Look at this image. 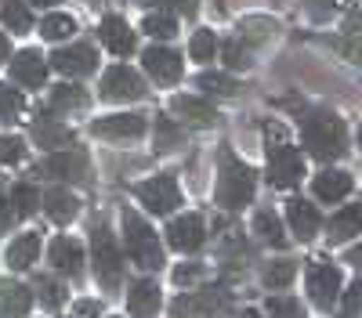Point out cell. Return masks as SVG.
I'll return each mask as SVG.
<instances>
[{"instance_id":"9","label":"cell","mask_w":362,"mask_h":318,"mask_svg":"<svg viewBox=\"0 0 362 318\" xmlns=\"http://www.w3.org/2000/svg\"><path fill=\"white\" fill-rule=\"evenodd\" d=\"M145 94V83L134 69L127 66H112L105 76H102V98L105 102H134Z\"/></svg>"},{"instance_id":"42","label":"cell","mask_w":362,"mask_h":318,"mask_svg":"<svg viewBox=\"0 0 362 318\" xmlns=\"http://www.w3.org/2000/svg\"><path fill=\"white\" fill-rule=\"evenodd\" d=\"M25 159V145L18 137H0V163H22Z\"/></svg>"},{"instance_id":"35","label":"cell","mask_w":362,"mask_h":318,"mask_svg":"<svg viewBox=\"0 0 362 318\" xmlns=\"http://www.w3.org/2000/svg\"><path fill=\"white\" fill-rule=\"evenodd\" d=\"M355 0H305V11H308L312 22H326V18H334L337 11H344Z\"/></svg>"},{"instance_id":"3","label":"cell","mask_w":362,"mask_h":318,"mask_svg":"<svg viewBox=\"0 0 362 318\" xmlns=\"http://www.w3.org/2000/svg\"><path fill=\"white\" fill-rule=\"evenodd\" d=\"M124 239H127V253L134 264H141L145 271H160L163 268V246H160V236L153 231L141 214L127 210L124 214Z\"/></svg>"},{"instance_id":"39","label":"cell","mask_w":362,"mask_h":318,"mask_svg":"<svg viewBox=\"0 0 362 318\" xmlns=\"http://www.w3.org/2000/svg\"><path fill=\"white\" fill-rule=\"evenodd\" d=\"M37 289H40V300H44V307H62L66 304V289H62V282H54V279H44L40 275V282H37Z\"/></svg>"},{"instance_id":"28","label":"cell","mask_w":362,"mask_h":318,"mask_svg":"<svg viewBox=\"0 0 362 318\" xmlns=\"http://www.w3.org/2000/svg\"><path fill=\"white\" fill-rule=\"evenodd\" d=\"M254 236H257L261 243H268V246H276V250H283V246H286L283 224H279V217L272 214V210H261V214L254 217Z\"/></svg>"},{"instance_id":"14","label":"cell","mask_w":362,"mask_h":318,"mask_svg":"<svg viewBox=\"0 0 362 318\" xmlns=\"http://www.w3.org/2000/svg\"><path fill=\"white\" fill-rule=\"evenodd\" d=\"M225 304V289L218 286H210V289H199V293H189V297H181L174 300V318H189V314H210V311H218Z\"/></svg>"},{"instance_id":"11","label":"cell","mask_w":362,"mask_h":318,"mask_svg":"<svg viewBox=\"0 0 362 318\" xmlns=\"http://www.w3.org/2000/svg\"><path fill=\"white\" fill-rule=\"evenodd\" d=\"M51 66L58 73H66V76H90V73L98 69V54H95V47H87V44L58 47L51 54Z\"/></svg>"},{"instance_id":"29","label":"cell","mask_w":362,"mask_h":318,"mask_svg":"<svg viewBox=\"0 0 362 318\" xmlns=\"http://www.w3.org/2000/svg\"><path fill=\"white\" fill-rule=\"evenodd\" d=\"M0 18H4V25L15 29V33H25V29L33 25V15H29V8L22 0H0Z\"/></svg>"},{"instance_id":"34","label":"cell","mask_w":362,"mask_h":318,"mask_svg":"<svg viewBox=\"0 0 362 318\" xmlns=\"http://www.w3.org/2000/svg\"><path fill=\"white\" fill-rule=\"evenodd\" d=\"M297 275V264L293 260H276V264H268L264 268V286L268 289H286Z\"/></svg>"},{"instance_id":"19","label":"cell","mask_w":362,"mask_h":318,"mask_svg":"<svg viewBox=\"0 0 362 318\" xmlns=\"http://www.w3.org/2000/svg\"><path fill=\"white\" fill-rule=\"evenodd\" d=\"M40 207L47 210V217L54 224H69L76 214H80V199L69 192V188H47L40 195Z\"/></svg>"},{"instance_id":"43","label":"cell","mask_w":362,"mask_h":318,"mask_svg":"<svg viewBox=\"0 0 362 318\" xmlns=\"http://www.w3.org/2000/svg\"><path fill=\"white\" fill-rule=\"evenodd\" d=\"M148 8H174L177 15H196V8H199V0H145Z\"/></svg>"},{"instance_id":"17","label":"cell","mask_w":362,"mask_h":318,"mask_svg":"<svg viewBox=\"0 0 362 318\" xmlns=\"http://www.w3.org/2000/svg\"><path fill=\"white\" fill-rule=\"evenodd\" d=\"M11 80L22 87H44L47 80V62L37 51H18L15 62H11Z\"/></svg>"},{"instance_id":"46","label":"cell","mask_w":362,"mask_h":318,"mask_svg":"<svg viewBox=\"0 0 362 318\" xmlns=\"http://www.w3.org/2000/svg\"><path fill=\"white\" fill-rule=\"evenodd\" d=\"M15 207H11V199H4V195H0V231H8L11 224H15Z\"/></svg>"},{"instance_id":"10","label":"cell","mask_w":362,"mask_h":318,"mask_svg":"<svg viewBox=\"0 0 362 318\" xmlns=\"http://www.w3.org/2000/svg\"><path fill=\"white\" fill-rule=\"evenodd\" d=\"M206 239V228H203V217L199 214H185V217H174L167 224V243L177 250V253H196Z\"/></svg>"},{"instance_id":"51","label":"cell","mask_w":362,"mask_h":318,"mask_svg":"<svg viewBox=\"0 0 362 318\" xmlns=\"http://www.w3.org/2000/svg\"><path fill=\"white\" fill-rule=\"evenodd\" d=\"M29 4H40V8H51V4H58V0H29Z\"/></svg>"},{"instance_id":"5","label":"cell","mask_w":362,"mask_h":318,"mask_svg":"<svg viewBox=\"0 0 362 318\" xmlns=\"http://www.w3.org/2000/svg\"><path fill=\"white\" fill-rule=\"evenodd\" d=\"M134 195L141 199V207L145 210H153V214H170L181 207V188L177 181L170 178V173H156V178H148L134 188Z\"/></svg>"},{"instance_id":"31","label":"cell","mask_w":362,"mask_h":318,"mask_svg":"<svg viewBox=\"0 0 362 318\" xmlns=\"http://www.w3.org/2000/svg\"><path fill=\"white\" fill-rule=\"evenodd\" d=\"M11 207H15L18 217H33L37 207H40V192H37L33 185H15V192H11Z\"/></svg>"},{"instance_id":"12","label":"cell","mask_w":362,"mask_h":318,"mask_svg":"<svg viewBox=\"0 0 362 318\" xmlns=\"http://www.w3.org/2000/svg\"><path fill=\"white\" fill-rule=\"evenodd\" d=\"M98 137H112V141H127V137H141L145 134V116L138 112H116V116H102L90 123Z\"/></svg>"},{"instance_id":"21","label":"cell","mask_w":362,"mask_h":318,"mask_svg":"<svg viewBox=\"0 0 362 318\" xmlns=\"http://www.w3.org/2000/svg\"><path fill=\"white\" fill-rule=\"evenodd\" d=\"M127 307L134 318H153L160 311V286L153 279H138L131 282V293H127Z\"/></svg>"},{"instance_id":"50","label":"cell","mask_w":362,"mask_h":318,"mask_svg":"<svg viewBox=\"0 0 362 318\" xmlns=\"http://www.w3.org/2000/svg\"><path fill=\"white\" fill-rule=\"evenodd\" d=\"M348 260H351V264H362V246H355V250L348 253Z\"/></svg>"},{"instance_id":"20","label":"cell","mask_w":362,"mask_h":318,"mask_svg":"<svg viewBox=\"0 0 362 318\" xmlns=\"http://www.w3.org/2000/svg\"><path fill=\"white\" fill-rule=\"evenodd\" d=\"M98 37H102V44H105L112 54H131V51H134V33H131V25L119 18V15H105V18H102Z\"/></svg>"},{"instance_id":"22","label":"cell","mask_w":362,"mask_h":318,"mask_svg":"<svg viewBox=\"0 0 362 318\" xmlns=\"http://www.w3.org/2000/svg\"><path fill=\"white\" fill-rule=\"evenodd\" d=\"M33 307V293L22 282H0V318H25Z\"/></svg>"},{"instance_id":"4","label":"cell","mask_w":362,"mask_h":318,"mask_svg":"<svg viewBox=\"0 0 362 318\" xmlns=\"http://www.w3.org/2000/svg\"><path fill=\"white\" fill-rule=\"evenodd\" d=\"M90 260H95V275L102 289H116L119 279H124V257H119V246L112 239V231L105 224L90 228Z\"/></svg>"},{"instance_id":"8","label":"cell","mask_w":362,"mask_h":318,"mask_svg":"<svg viewBox=\"0 0 362 318\" xmlns=\"http://www.w3.org/2000/svg\"><path fill=\"white\" fill-rule=\"evenodd\" d=\"M37 178H58V181H87V156L76 149H58L44 163H37Z\"/></svg>"},{"instance_id":"24","label":"cell","mask_w":362,"mask_h":318,"mask_svg":"<svg viewBox=\"0 0 362 318\" xmlns=\"http://www.w3.org/2000/svg\"><path fill=\"white\" fill-rule=\"evenodd\" d=\"M170 109H174V116H181V120H189V123H196V127L218 123L214 105H206L203 98H192V94H177V98L170 102Z\"/></svg>"},{"instance_id":"48","label":"cell","mask_w":362,"mask_h":318,"mask_svg":"<svg viewBox=\"0 0 362 318\" xmlns=\"http://www.w3.org/2000/svg\"><path fill=\"white\" fill-rule=\"evenodd\" d=\"M98 311H102V307H98L95 300H80V304H76V318H98Z\"/></svg>"},{"instance_id":"6","label":"cell","mask_w":362,"mask_h":318,"mask_svg":"<svg viewBox=\"0 0 362 318\" xmlns=\"http://www.w3.org/2000/svg\"><path fill=\"white\" fill-rule=\"evenodd\" d=\"M305 178V159L290 145H272L268 149V181L276 188H293Z\"/></svg>"},{"instance_id":"37","label":"cell","mask_w":362,"mask_h":318,"mask_svg":"<svg viewBox=\"0 0 362 318\" xmlns=\"http://www.w3.org/2000/svg\"><path fill=\"white\" fill-rule=\"evenodd\" d=\"M174 145H181V130H177L174 120L160 116V120H156V149H160V152H170Z\"/></svg>"},{"instance_id":"7","label":"cell","mask_w":362,"mask_h":318,"mask_svg":"<svg viewBox=\"0 0 362 318\" xmlns=\"http://www.w3.org/2000/svg\"><path fill=\"white\" fill-rule=\"evenodd\" d=\"M341 293V271L326 260H312L308 264V297L319 311H329Z\"/></svg>"},{"instance_id":"52","label":"cell","mask_w":362,"mask_h":318,"mask_svg":"<svg viewBox=\"0 0 362 318\" xmlns=\"http://www.w3.org/2000/svg\"><path fill=\"white\" fill-rule=\"evenodd\" d=\"M235 318H261V314H257V311H239Z\"/></svg>"},{"instance_id":"38","label":"cell","mask_w":362,"mask_h":318,"mask_svg":"<svg viewBox=\"0 0 362 318\" xmlns=\"http://www.w3.org/2000/svg\"><path fill=\"white\" fill-rule=\"evenodd\" d=\"M189 51H192L196 62H210V58H214V51H218L214 33H210V29H199V33L192 37V44H189Z\"/></svg>"},{"instance_id":"36","label":"cell","mask_w":362,"mask_h":318,"mask_svg":"<svg viewBox=\"0 0 362 318\" xmlns=\"http://www.w3.org/2000/svg\"><path fill=\"white\" fill-rule=\"evenodd\" d=\"M22 109H25V98L15 91L11 83H0V120H15Z\"/></svg>"},{"instance_id":"27","label":"cell","mask_w":362,"mask_h":318,"mask_svg":"<svg viewBox=\"0 0 362 318\" xmlns=\"http://www.w3.org/2000/svg\"><path fill=\"white\" fill-rule=\"evenodd\" d=\"M51 109L54 112H73V109H87V94L76 83H58L51 87Z\"/></svg>"},{"instance_id":"40","label":"cell","mask_w":362,"mask_h":318,"mask_svg":"<svg viewBox=\"0 0 362 318\" xmlns=\"http://www.w3.org/2000/svg\"><path fill=\"white\" fill-rule=\"evenodd\" d=\"M337 318H362V279H355L344 293V304L337 311Z\"/></svg>"},{"instance_id":"1","label":"cell","mask_w":362,"mask_h":318,"mask_svg":"<svg viewBox=\"0 0 362 318\" xmlns=\"http://www.w3.org/2000/svg\"><path fill=\"white\" fill-rule=\"evenodd\" d=\"M254 188H257V173L235 159L228 149H221V159H218V188H214V199L218 207L225 210H239L254 199Z\"/></svg>"},{"instance_id":"15","label":"cell","mask_w":362,"mask_h":318,"mask_svg":"<svg viewBox=\"0 0 362 318\" xmlns=\"http://www.w3.org/2000/svg\"><path fill=\"white\" fill-rule=\"evenodd\" d=\"M286 221H290V228H293V236L297 239H315V231H319V224H322V217H319V210L312 207L308 199H290L286 202Z\"/></svg>"},{"instance_id":"23","label":"cell","mask_w":362,"mask_h":318,"mask_svg":"<svg viewBox=\"0 0 362 318\" xmlns=\"http://www.w3.org/2000/svg\"><path fill=\"white\" fill-rule=\"evenodd\" d=\"M312 192L322 202H341L351 192V173H344V170H322L319 178L312 181Z\"/></svg>"},{"instance_id":"2","label":"cell","mask_w":362,"mask_h":318,"mask_svg":"<svg viewBox=\"0 0 362 318\" xmlns=\"http://www.w3.org/2000/svg\"><path fill=\"white\" fill-rule=\"evenodd\" d=\"M300 137H305V149H308L315 159H322V163L337 159V156L344 152V141H348L344 123H341L329 109L308 112L305 123H300Z\"/></svg>"},{"instance_id":"25","label":"cell","mask_w":362,"mask_h":318,"mask_svg":"<svg viewBox=\"0 0 362 318\" xmlns=\"http://www.w3.org/2000/svg\"><path fill=\"white\" fill-rule=\"evenodd\" d=\"M37 253H40V236H37V231L15 236V243L8 246V268H11V271L33 268V264H37Z\"/></svg>"},{"instance_id":"18","label":"cell","mask_w":362,"mask_h":318,"mask_svg":"<svg viewBox=\"0 0 362 318\" xmlns=\"http://www.w3.org/2000/svg\"><path fill=\"white\" fill-rule=\"evenodd\" d=\"M47 257H51V264L62 271V275H80L83 271V246L76 243V239H69V236H62V239H54L51 243V250H47Z\"/></svg>"},{"instance_id":"33","label":"cell","mask_w":362,"mask_h":318,"mask_svg":"<svg viewBox=\"0 0 362 318\" xmlns=\"http://www.w3.org/2000/svg\"><path fill=\"white\" fill-rule=\"evenodd\" d=\"M199 91H210V94H225V98H232V94H239V83H235L228 73H203V76H199Z\"/></svg>"},{"instance_id":"45","label":"cell","mask_w":362,"mask_h":318,"mask_svg":"<svg viewBox=\"0 0 362 318\" xmlns=\"http://www.w3.org/2000/svg\"><path fill=\"white\" fill-rule=\"evenodd\" d=\"M225 62H228L232 69H247V51L239 47L235 40H232V44H225Z\"/></svg>"},{"instance_id":"41","label":"cell","mask_w":362,"mask_h":318,"mask_svg":"<svg viewBox=\"0 0 362 318\" xmlns=\"http://www.w3.org/2000/svg\"><path fill=\"white\" fill-rule=\"evenodd\" d=\"M268 314L272 318H305V307H300L293 297H272L268 300Z\"/></svg>"},{"instance_id":"44","label":"cell","mask_w":362,"mask_h":318,"mask_svg":"<svg viewBox=\"0 0 362 318\" xmlns=\"http://www.w3.org/2000/svg\"><path fill=\"white\" fill-rule=\"evenodd\" d=\"M344 44H358L362 47V11H351L344 22Z\"/></svg>"},{"instance_id":"53","label":"cell","mask_w":362,"mask_h":318,"mask_svg":"<svg viewBox=\"0 0 362 318\" xmlns=\"http://www.w3.org/2000/svg\"><path fill=\"white\" fill-rule=\"evenodd\" d=\"M358 145H362V130H358Z\"/></svg>"},{"instance_id":"47","label":"cell","mask_w":362,"mask_h":318,"mask_svg":"<svg viewBox=\"0 0 362 318\" xmlns=\"http://www.w3.org/2000/svg\"><path fill=\"white\" fill-rule=\"evenodd\" d=\"M199 279V264H181L177 271H174V282L177 286H189V282H196Z\"/></svg>"},{"instance_id":"16","label":"cell","mask_w":362,"mask_h":318,"mask_svg":"<svg viewBox=\"0 0 362 318\" xmlns=\"http://www.w3.org/2000/svg\"><path fill=\"white\" fill-rule=\"evenodd\" d=\"M29 137H33L40 149H69L73 145V130L62 127L58 120H51V116H44V112L33 120V127H29Z\"/></svg>"},{"instance_id":"26","label":"cell","mask_w":362,"mask_h":318,"mask_svg":"<svg viewBox=\"0 0 362 318\" xmlns=\"http://www.w3.org/2000/svg\"><path fill=\"white\" fill-rule=\"evenodd\" d=\"M351 236H362V207H344L329 221V239L334 243H344Z\"/></svg>"},{"instance_id":"32","label":"cell","mask_w":362,"mask_h":318,"mask_svg":"<svg viewBox=\"0 0 362 318\" xmlns=\"http://www.w3.org/2000/svg\"><path fill=\"white\" fill-rule=\"evenodd\" d=\"M141 29L148 37H156V40H170L174 33H177V22H174V15H167V11H153L145 22H141Z\"/></svg>"},{"instance_id":"30","label":"cell","mask_w":362,"mask_h":318,"mask_svg":"<svg viewBox=\"0 0 362 318\" xmlns=\"http://www.w3.org/2000/svg\"><path fill=\"white\" fill-rule=\"evenodd\" d=\"M76 33V22L69 18V15H47L44 22H40V37L44 40H66V37H73Z\"/></svg>"},{"instance_id":"13","label":"cell","mask_w":362,"mask_h":318,"mask_svg":"<svg viewBox=\"0 0 362 318\" xmlns=\"http://www.w3.org/2000/svg\"><path fill=\"white\" fill-rule=\"evenodd\" d=\"M141 66L156 83H177L181 80V54L170 51V47H148L141 54Z\"/></svg>"},{"instance_id":"49","label":"cell","mask_w":362,"mask_h":318,"mask_svg":"<svg viewBox=\"0 0 362 318\" xmlns=\"http://www.w3.org/2000/svg\"><path fill=\"white\" fill-rule=\"evenodd\" d=\"M8 51H11V47H8V37L0 33V62H8Z\"/></svg>"}]
</instances>
